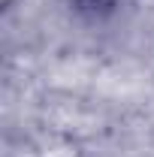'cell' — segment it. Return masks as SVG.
<instances>
[{
  "label": "cell",
  "instance_id": "1",
  "mask_svg": "<svg viewBox=\"0 0 154 157\" xmlns=\"http://www.w3.org/2000/svg\"><path fill=\"white\" fill-rule=\"evenodd\" d=\"M76 15L82 18H91V21H100V18H109L112 12L118 9V0H64Z\"/></svg>",
  "mask_w": 154,
  "mask_h": 157
},
{
  "label": "cell",
  "instance_id": "2",
  "mask_svg": "<svg viewBox=\"0 0 154 157\" xmlns=\"http://www.w3.org/2000/svg\"><path fill=\"white\" fill-rule=\"evenodd\" d=\"M3 3H6V6H9V3H12V0H3Z\"/></svg>",
  "mask_w": 154,
  "mask_h": 157
}]
</instances>
